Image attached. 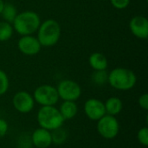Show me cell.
Listing matches in <instances>:
<instances>
[{
	"label": "cell",
	"instance_id": "cell-1",
	"mask_svg": "<svg viewBox=\"0 0 148 148\" xmlns=\"http://www.w3.org/2000/svg\"><path fill=\"white\" fill-rule=\"evenodd\" d=\"M41 24L39 15L32 10H25L17 13L15 20L12 23L14 30L23 36H29L37 31Z\"/></svg>",
	"mask_w": 148,
	"mask_h": 148
},
{
	"label": "cell",
	"instance_id": "cell-2",
	"mask_svg": "<svg viewBox=\"0 0 148 148\" xmlns=\"http://www.w3.org/2000/svg\"><path fill=\"white\" fill-rule=\"evenodd\" d=\"M108 82L114 89L127 91L134 88L137 82L135 73L127 68H115L108 73Z\"/></svg>",
	"mask_w": 148,
	"mask_h": 148
},
{
	"label": "cell",
	"instance_id": "cell-3",
	"mask_svg": "<svg viewBox=\"0 0 148 148\" xmlns=\"http://www.w3.org/2000/svg\"><path fill=\"white\" fill-rule=\"evenodd\" d=\"M37 36L42 47H52L56 45L61 37V26L55 19H47L41 23L37 29Z\"/></svg>",
	"mask_w": 148,
	"mask_h": 148
},
{
	"label": "cell",
	"instance_id": "cell-4",
	"mask_svg": "<svg viewBox=\"0 0 148 148\" xmlns=\"http://www.w3.org/2000/svg\"><path fill=\"white\" fill-rule=\"evenodd\" d=\"M36 120L40 127L50 132L62 127L65 121L56 106L41 107L37 112Z\"/></svg>",
	"mask_w": 148,
	"mask_h": 148
},
{
	"label": "cell",
	"instance_id": "cell-5",
	"mask_svg": "<svg viewBox=\"0 0 148 148\" xmlns=\"http://www.w3.org/2000/svg\"><path fill=\"white\" fill-rule=\"evenodd\" d=\"M33 98L35 102L41 105L42 107L56 106L60 99L56 87L49 84L38 86L33 93Z\"/></svg>",
	"mask_w": 148,
	"mask_h": 148
},
{
	"label": "cell",
	"instance_id": "cell-6",
	"mask_svg": "<svg viewBox=\"0 0 148 148\" xmlns=\"http://www.w3.org/2000/svg\"><path fill=\"white\" fill-rule=\"evenodd\" d=\"M96 129L98 134L106 140H113L120 133V123L115 116L105 114L97 121Z\"/></svg>",
	"mask_w": 148,
	"mask_h": 148
},
{
	"label": "cell",
	"instance_id": "cell-7",
	"mask_svg": "<svg viewBox=\"0 0 148 148\" xmlns=\"http://www.w3.org/2000/svg\"><path fill=\"white\" fill-rule=\"evenodd\" d=\"M57 93L59 98L62 101H77L82 95V88L75 81L66 79L61 81L57 87Z\"/></svg>",
	"mask_w": 148,
	"mask_h": 148
},
{
	"label": "cell",
	"instance_id": "cell-8",
	"mask_svg": "<svg viewBox=\"0 0 148 148\" xmlns=\"http://www.w3.org/2000/svg\"><path fill=\"white\" fill-rule=\"evenodd\" d=\"M35 103L33 95L23 90L16 92L12 98L13 108L21 114H28L31 112L35 107Z\"/></svg>",
	"mask_w": 148,
	"mask_h": 148
},
{
	"label": "cell",
	"instance_id": "cell-9",
	"mask_svg": "<svg viewBox=\"0 0 148 148\" xmlns=\"http://www.w3.org/2000/svg\"><path fill=\"white\" fill-rule=\"evenodd\" d=\"M84 113L86 116L93 121H97L106 114L104 102L96 98H90L84 103Z\"/></svg>",
	"mask_w": 148,
	"mask_h": 148
},
{
	"label": "cell",
	"instance_id": "cell-10",
	"mask_svg": "<svg viewBox=\"0 0 148 148\" xmlns=\"http://www.w3.org/2000/svg\"><path fill=\"white\" fill-rule=\"evenodd\" d=\"M17 48L22 54L31 56H36L40 52L42 45L36 36L29 35L20 37L17 42Z\"/></svg>",
	"mask_w": 148,
	"mask_h": 148
},
{
	"label": "cell",
	"instance_id": "cell-11",
	"mask_svg": "<svg viewBox=\"0 0 148 148\" xmlns=\"http://www.w3.org/2000/svg\"><path fill=\"white\" fill-rule=\"evenodd\" d=\"M129 29L131 33L139 39H147L148 20L146 16H135L129 22Z\"/></svg>",
	"mask_w": 148,
	"mask_h": 148
},
{
	"label": "cell",
	"instance_id": "cell-12",
	"mask_svg": "<svg viewBox=\"0 0 148 148\" xmlns=\"http://www.w3.org/2000/svg\"><path fill=\"white\" fill-rule=\"evenodd\" d=\"M31 144L36 148H49L52 145L51 133L49 130L39 127L36 128L30 137Z\"/></svg>",
	"mask_w": 148,
	"mask_h": 148
},
{
	"label": "cell",
	"instance_id": "cell-13",
	"mask_svg": "<svg viewBox=\"0 0 148 148\" xmlns=\"http://www.w3.org/2000/svg\"><path fill=\"white\" fill-rule=\"evenodd\" d=\"M88 63L94 71L106 70L108 67V61L107 57L100 52L92 53L88 57Z\"/></svg>",
	"mask_w": 148,
	"mask_h": 148
},
{
	"label": "cell",
	"instance_id": "cell-14",
	"mask_svg": "<svg viewBox=\"0 0 148 148\" xmlns=\"http://www.w3.org/2000/svg\"><path fill=\"white\" fill-rule=\"evenodd\" d=\"M61 115L64 121L71 120L75 118L78 113V107L75 101H63L58 108Z\"/></svg>",
	"mask_w": 148,
	"mask_h": 148
},
{
	"label": "cell",
	"instance_id": "cell-15",
	"mask_svg": "<svg viewBox=\"0 0 148 148\" xmlns=\"http://www.w3.org/2000/svg\"><path fill=\"white\" fill-rule=\"evenodd\" d=\"M104 107L106 110V114L116 117L122 111L123 103H122V101L119 97L112 96V97H109L104 102Z\"/></svg>",
	"mask_w": 148,
	"mask_h": 148
},
{
	"label": "cell",
	"instance_id": "cell-16",
	"mask_svg": "<svg viewBox=\"0 0 148 148\" xmlns=\"http://www.w3.org/2000/svg\"><path fill=\"white\" fill-rule=\"evenodd\" d=\"M17 10H16V8L15 7L14 4L10 3H5L4 4V7L2 10V16H3V19L7 22V23H10L12 24L13 21L15 20L16 15H17Z\"/></svg>",
	"mask_w": 148,
	"mask_h": 148
},
{
	"label": "cell",
	"instance_id": "cell-17",
	"mask_svg": "<svg viewBox=\"0 0 148 148\" xmlns=\"http://www.w3.org/2000/svg\"><path fill=\"white\" fill-rule=\"evenodd\" d=\"M14 29L11 23L5 21L0 22V42H7L12 37Z\"/></svg>",
	"mask_w": 148,
	"mask_h": 148
},
{
	"label": "cell",
	"instance_id": "cell-18",
	"mask_svg": "<svg viewBox=\"0 0 148 148\" xmlns=\"http://www.w3.org/2000/svg\"><path fill=\"white\" fill-rule=\"evenodd\" d=\"M51 133V138H52V144L55 145H62L65 143L68 138V133L65 129L62 128V127L55 129L50 132Z\"/></svg>",
	"mask_w": 148,
	"mask_h": 148
},
{
	"label": "cell",
	"instance_id": "cell-19",
	"mask_svg": "<svg viewBox=\"0 0 148 148\" xmlns=\"http://www.w3.org/2000/svg\"><path fill=\"white\" fill-rule=\"evenodd\" d=\"M108 73L106 70H97L94 71L91 79L92 82L97 86H103L108 82Z\"/></svg>",
	"mask_w": 148,
	"mask_h": 148
},
{
	"label": "cell",
	"instance_id": "cell-20",
	"mask_svg": "<svg viewBox=\"0 0 148 148\" xmlns=\"http://www.w3.org/2000/svg\"><path fill=\"white\" fill-rule=\"evenodd\" d=\"M10 87V80L7 74L0 69V96L6 94Z\"/></svg>",
	"mask_w": 148,
	"mask_h": 148
},
{
	"label": "cell",
	"instance_id": "cell-21",
	"mask_svg": "<svg viewBox=\"0 0 148 148\" xmlns=\"http://www.w3.org/2000/svg\"><path fill=\"white\" fill-rule=\"evenodd\" d=\"M137 139L138 141L140 142V145L144 146V147H147L148 146V128L147 127H144L142 128H140L138 131L137 134Z\"/></svg>",
	"mask_w": 148,
	"mask_h": 148
},
{
	"label": "cell",
	"instance_id": "cell-22",
	"mask_svg": "<svg viewBox=\"0 0 148 148\" xmlns=\"http://www.w3.org/2000/svg\"><path fill=\"white\" fill-rule=\"evenodd\" d=\"M131 0H110L112 6L117 10H124L128 7Z\"/></svg>",
	"mask_w": 148,
	"mask_h": 148
},
{
	"label": "cell",
	"instance_id": "cell-23",
	"mask_svg": "<svg viewBox=\"0 0 148 148\" xmlns=\"http://www.w3.org/2000/svg\"><path fill=\"white\" fill-rule=\"evenodd\" d=\"M138 103H139V106L143 109V110H148V95L147 93L141 95L140 97H139V100H138Z\"/></svg>",
	"mask_w": 148,
	"mask_h": 148
},
{
	"label": "cell",
	"instance_id": "cell-24",
	"mask_svg": "<svg viewBox=\"0 0 148 148\" xmlns=\"http://www.w3.org/2000/svg\"><path fill=\"white\" fill-rule=\"evenodd\" d=\"M9 130V124L4 120L0 118V139L4 137Z\"/></svg>",
	"mask_w": 148,
	"mask_h": 148
},
{
	"label": "cell",
	"instance_id": "cell-25",
	"mask_svg": "<svg viewBox=\"0 0 148 148\" xmlns=\"http://www.w3.org/2000/svg\"><path fill=\"white\" fill-rule=\"evenodd\" d=\"M4 4H5V3L3 2V0H0V15H1L2 10H3V9L4 7Z\"/></svg>",
	"mask_w": 148,
	"mask_h": 148
}]
</instances>
